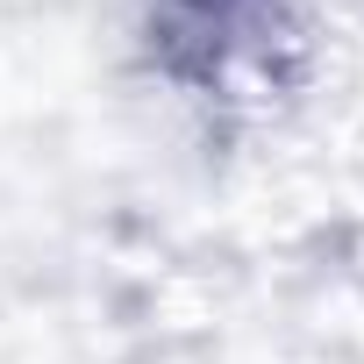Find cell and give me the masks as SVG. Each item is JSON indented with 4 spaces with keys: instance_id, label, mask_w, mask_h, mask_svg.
Instances as JSON below:
<instances>
[{
    "instance_id": "1",
    "label": "cell",
    "mask_w": 364,
    "mask_h": 364,
    "mask_svg": "<svg viewBox=\"0 0 364 364\" xmlns=\"http://www.w3.org/2000/svg\"><path fill=\"white\" fill-rule=\"evenodd\" d=\"M157 29L178 65L200 58L208 79H229L243 50H272L279 15H272V0H164Z\"/></svg>"
}]
</instances>
